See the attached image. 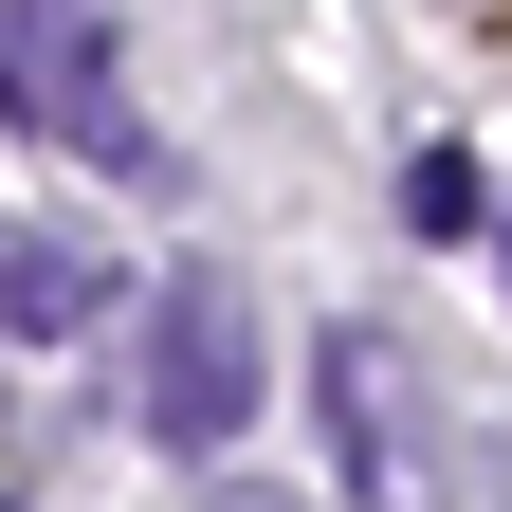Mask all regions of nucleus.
Returning <instances> with one entry per match:
<instances>
[{
    "instance_id": "f257e3e1",
    "label": "nucleus",
    "mask_w": 512,
    "mask_h": 512,
    "mask_svg": "<svg viewBox=\"0 0 512 512\" xmlns=\"http://www.w3.org/2000/svg\"><path fill=\"white\" fill-rule=\"evenodd\" d=\"M238 421H256V311H238V275H165L147 293V439L220 458Z\"/></svg>"
},
{
    "instance_id": "f03ea898",
    "label": "nucleus",
    "mask_w": 512,
    "mask_h": 512,
    "mask_svg": "<svg viewBox=\"0 0 512 512\" xmlns=\"http://www.w3.org/2000/svg\"><path fill=\"white\" fill-rule=\"evenodd\" d=\"M110 110H128V74H110V0H0V128L92 165Z\"/></svg>"
},
{
    "instance_id": "7ed1b4c3",
    "label": "nucleus",
    "mask_w": 512,
    "mask_h": 512,
    "mask_svg": "<svg viewBox=\"0 0 512 512\" xmlns=\"http://www.w3.org/2000/svg\"><path fill=\"white\" fill-rule=\"evenodd\" d=\"M311 403H330V476L366 512L421 494V421H403V348H384V330H330V348H311Z\"/></svg>"
},
{
    "instance_id": "20e7f679",
    "label": "nucleus",
    "mask_w": 512,
    "mask_h": 512,
    "mask_svg": "<svg viewBox=\"0 0 512 512\" xmlns=\"http://www.w3.org/2000/svg\"><path fill=\"white\" fill-rule=\"evenodd\" d=\"M110 293H128V275H110L92 238H37V220H0V330H19V348H74Z\"/></svg>"
},
{
    "instance_id": "39448f33",
    "label": "nucleus",
    "mask_w": 512,
    "mask_h": 512,
    "mask_svg": "<svg viewBox=\"0 0 512 512\" xmlns=\"http://www.w3.org/2000/svg\"><path fill=\"white\" fill-rule=\"evenodd\" d=\"M403 220H421V238H476V165H458V147H403Z\"/></svg>"
},
{
    "instance_id": "423d86ee",
    "label": "nucleus",
    "mask_w": 512,
    "mask_h": 512,
    "mask_svg": "<svg viewBox=\"0 0 512 512\" xmlns=\"http://www.w3.org/2000/svg\"><path fill=\"white\" fill-rule=\"evenodd\" d=\"M202 512H293V494H238V476H220V494H202Z\"/></svg>"
}]
</instances>
